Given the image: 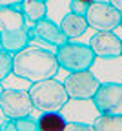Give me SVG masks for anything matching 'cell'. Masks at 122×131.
<instances>
[{"label":"cell","instance_id":"cell-1","mask_svg":"<svg viewBox=\"0 0 122 131\" xmlns=\"http://www.w3.org/2000/svg\"><path fill=\"white\" fill-rule=\"evenodd\" d=\"M11 71L27 78L29 82H38L44 78L57 77L58 62H57V57L53 51L26 46L20 51L13 53Z\"/></svg>","mask_w":122,"mask_h":131},{"label":"cell","instance_id":"cell-2","mask_svg":"<svg viewBox=\"0 0 122 131\" xmlns=\"http://www.w3.org/2000/svg\"><path fill=\"white\" fill-rule=\"evenodd\" d=\"M33 35L18 6L0 7V47L9 53H16L29 46Z\"/></svg>","mask_w":122,"mask_h":131},{"label":"cell","instance_id":"cell-3","mask_svg":"<svg viewBox=\"0 0 122 131\" xmlns=\"http://www.w3.org/2000/svg\"><path fill=\"white\" fill-rule=\"evenodd\" d=\"M35 111H60V107L67 102V93L64 84L55 77L44 78L38 82H31L27 89Z\"/></svg>","mask_w":122,"mask_h":131},{"label":"cell","instance_id":"cell-4","mask_svg":"<svg viewBox=\"0 0 122 131\" xmlns=\"http://www.w3.org/2000/svg\"><path fill=\"white\" fill-rule=\"evenodd\" d=\"M55 57L58 62V68L66 69L67 73L89 69L95 60V53L89 47V44H80L73 40H67L62 46L55 47Z\"/></svg>","mask_w":122,"mask_h":131},{"label":"cell","instance_id":"cell-5","mask_svg":"<svg viewBox=\"0 0 122 131\" xmlns=\"http://www.w3.org/2000/svg\"><path fill=\"white\" fill-rule=\"evenodd\" d=\"M84 16L88 20V26L95 31H115L120 24L122 11L111 6L108 0H98V2H91L88 6V11Z\"/></svg>","mask_w":122,"mask_h":131},{"label":"cell","instance_id":"cell-6","mask_svg":"<svg viewBox=\"0 0 122 131\" xmlns=\"http://www.w3.org/2000/svg\"><path fill=\"white\" fill-rule=\"evenodd\" d=\"M0 109L7 118L27 117L35 111L27 89H4L0 95Z\"/></svg>","mask_w":122,"mask_h":131},{"label":"cell","instance_id":"cell-7","mask_svg":"<svg viewBox=\"0 0 122 131\" xmlns=\"http://www.w3.org/2000/svg\"><path fill=\"white\" fill-rule=\"evenodd\" d=\"M91 100L98 113L122 115V84L118 82H100Z\"/></svg>","mask_w":122,"mask_h":131},{"label":"cell","instance_id":"cell-8","mask_svg":"<svg viewBox=\"0 0 122 131\" xmlns=\"http://www.w3.org/2000/svg\"><path fill=\"white\" fill-rule=\"evenodd\" d=\"M64 89L69 98H91L100 84V80L89 71H75L64 78Z\"/></svg>","mask_w":122,"mask_h":131},{"label":"cell","instance_id":"cell-9","mask_svg":"<svg viewBox=\"0 0 122 131\" xmlns=\"http://www.w3.org/2000/svg\"><path fill=\"white\" fill-rule=\"evenodd\" d=\"M60 113L67 122L84 124H93V120L98 117V109L91 98H67V102L60 107Z\"/></svg>","mask_w":122,"mask_h":131},{"label":"cell","instance_id":"cell-10","mask_svg":"<svg viewBox=\"0 0 122 131\" xmlns=\"http://www.w3.org/2000/svg\"><path fill=\"white\" fill-rule=\"evenodd\" d=\"M89 71L100 82H118L122 84V57H95Z\"/></svg>","mask_w":122,"mask_h":131},{"label":"cell","instance_id":"cell-11","mask_svg":"<svg viewBox=\"0 0 122 131\" xmlns=\"http://www.w3.org/2000/svg\"><path fill=\"white\" fill-rule=\"evenodd\" d=\"M31 35H33V38H38V40H42V42H46L49 46H53V47H58L64 42H67V38L62 33L60 26L55 20L47 18V16L37 20L31 26Z\"/></svg>","mask_w":122,"mask_h":131},{"label":"cell","instance_id":"cell-12","mask_svg":"<svg viewBox=\"0 0 122 131\" xmlns=\"http://www.w3.org/2000/svg\"><path fill=\"white\" fill-rule=\"evenodd\" d=\"M89 47L95 57H118L122 51V38L113 31H97L89 38Z\"/></svg>","mask_w":122,"mask_h":131},{"label":"cell","instance_id":"cell-13","mask_svg":"<svg viewBox=\"0 0 122 131\" xmlns=\"http://www.w3.org/2000/svg\"><path fill=\"white\" fill-rule=\"evenodd\" d=\"M60 29L62 33L66 35L67 40H77L80 37L86 35V31L89 29L88 26V20H86V16L84 15H75V13H66L62 16V20H60Z\"/></svg>","mask_w":122,"mask_h":131},{"label":"cell","instance_id":"cell-14","mask_svg":"<svg viewBox=\"0 0 122 131\" xmlns=\"http://www.w3.org/2000/svg\"><path fill=\"white\" fill-rule=\"evenodd\" d=\"M18 9L22 11L24 18L29 26H33L37 20L47 16V2H44V0H22Z\"/></svg>","mask_w":122,"mask_h":131},{"label":"cell","instance_id":"cell-15","mask_svg":"<svg viewBox=\"0 0 122 131\" xmlns=\"http://www.w3.org/2000/svg\"><path fill=\"white\" fill-rule=\"evenodd\" d=\"M67 120L60 111H42L37 118V131H64Z\"/></svg>","mask_w":122,"mask_h":131},{"label":"cell","instance_id":"cell-16","mask_svg":"<svg viewBox=\"0 0 122 131\" xmlns=\"http://www.w3.org/2000/svg\"><path fill=\"white\" fill-rule=\"evenodd\" d=\"M91 126L93 131H122V115L98 113Z\"/></svg>","mask_w":122,"mask_h":131},{"label":"cell","instance_id":"cell-17","mask_svg":"<svg viewBox=\"0 0 122 131\" xmlns=\"http://www.w3.org/2000/svg\"><path fill=\"white\" fill-rule=\"evenodd\" d=\"M0 82H2L4 89H29V86H31V82H29L27 78L16 75V73H13V71H11L6 78H2Z\"/></svg>","mask_w":122,"mask_h":131},{"label":"cell","instance_id":"cell-18","mask_svg":"<svg viewBox=\"0 0 122 131\" xmlns=\"http://www.w3.org/2000/svg\"><path fill=\"white\" fill-rule=\"evenodd\" d=\"M11 64H13V53L0 47V80L11 73Z\"/></svg>","mask_w":122,"mask_h":131},{"label":"cell","instance_id":"cell-19","mask_svg":"<svg viewBox=\"0 0 122 131\" xmlns=\"http://www.w3.org/2000/svg\"><path fill=\"white\" fill-rule=\"evenodd\" d=\"M15 126H16V131H37V120L31 115L15 118Z\"/></svg>","mask_w":122,"mask_h":131},{"label":"cell","instance_id":"cell-20","mask_svg":"<svg viewBox=\"0 0 122 131\" xmlns=\"http://www.w3.org/2000/svg\"><path fill=\"white\" fill-rule=\"evenodd\" d=\"M69 11L75 13V15H86V11H88V6L89 4H86L82 2V0H69Z\"/></svg>","mask_w":122,"mask_h":131},{"label":"cell","instance_id":"cell-21","mask_svg":"<svg viewBox=\"0 0 122 131\" xmlns=\"http://www.w3.org/2000/svg\"><path fill=\"white\" fill-rule=\"evenodd\" d=\"M64 131H93V126L84 122H67Z\"/></svg>","mask_w":122,"mask_h":131},{"label":"cell","instance_id":"cell-22","mask_svg":"<svg viewBox=\"0 0 122 131\" xmlns=\"http://www.w3.org/2000/svg\"><path fill=\"white\" fill-rule=\"evenodd\" d=\"M22 0H0V7H13V6H20Z\"/></svg>","mask_w":122,"mask_h":131},{"label":"cell","instance_id":"cell-23","mask_svg":"<svg viewBox=\"0 0 122 131\" xmlns=\"http://www.w3.org/2000/svg\"><path fill=\"white\" fill-rule=\"evenodd\" d=\"M108 2H109L111 6H115L118 11H122V0H108Z\"/></svg>","mask_w":122,"mask_h":131},{"label":"cell","instance_id":"cell-24","mask_svg":"<svg viewBox=\"0 0 122 131\" xmlns=\"http://www.w3.org/2000/svg\"><path fill=\"white\" fill-rule=\"evenodd\" d=\"M6 120H7V117H6L4 113H2V109H0V127H2V124H4Z\"/></svg>","mask_w":122,"mask_h":131},{"label":"cell","instance_id":"cell-25","mask_svg":"<svg viewBox=\"0 0 122 131\" xmlns=\"http://www.w3.org/2000/svg\"><path fill=\"white\" fill-rule=\"evenodd\" d=\"M82 2H86V4H91V2H97V0H82Z\"/></svg>","mask_w":122,"mask_h":131},{"label":"cell","instance_id":"cell-26","mask_svg":"<svg viewBox=\"0 0 122 131\" xmlns=\"http://www.w3.org/2000/svg\"><path fill=\"white\" fill-rule=\"evenodd\" d=\"M2 91H4V86H2V82H0V95H2Z\"/></svg>","mask_w":122,"mask_h":131},{"label":"cell","instance_id":"cell-27","mask_svg":"<svg viewBox=\"0 0 122 131\" xmlns=\"http://www.w3.org/2000/svg\"><path fill=\"white\" fill-rule=\"evenodd\" d=\"M118 27H122V16H120V24H118Z\"/></svg>","mask_w":122,"mask_h":131},{"label":"cell","instance_id":"cell-28","mask_svg":"<svg viewBox=\"0 0 122 131\" xmlns=\"http://www.w3.org/2000/svg\"><path fill=\"white\" fill-rule=\"evenodd\" d=\"M120 57H122V51H120Z\"/></svg>","mask_w":122,"mask_h":131},{"label":"cell","instance_id":"cell-29","mask_svg":"<svg viewBox=\"0 0 122 131\" xmlns=\"http://www.w3.org/2000/svg\"><path fill=\"white\" fill-rule=\"evenodd\" d=\"M44 2H47V0H44Z\"/></svg>","mask_w":122,"mask_h":131}]
</instances>
